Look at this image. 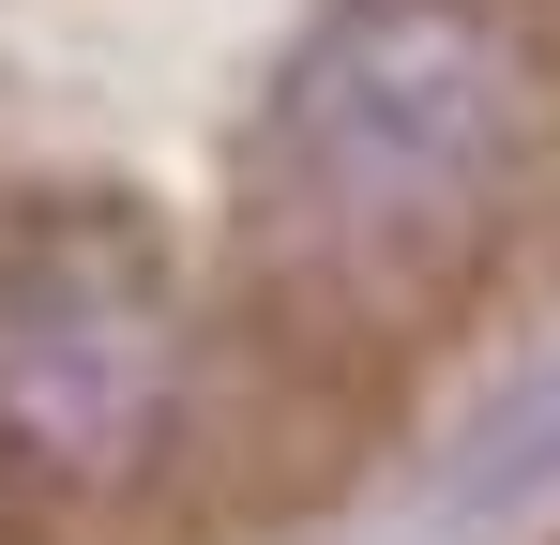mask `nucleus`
<instances>
[{
	"label": "nucleus",
	"mask_w": 560,
	"mask_h": 545,
	"mask_svg": "<svg viewBox=\"0 0 560 545\" xmlns=\"http://www.w3.org/2000/svg\"><path fill=\"white\" fill-rule=\"evenodd\" d=\"M560 182V0H318L243 121V228L303 303H440Z\"/></svg>",
	"instance_id": "1"
},
{
	"label": "nucleus",
	"mask_w": 560,
	"mask_h": 545,
	"mask_svg": "<svg viewBox=\"0 0 560 545\" xmlns=\"http://www.w3.org/2000/svg\"><path fill=\"white\" fill-rule=\"evenodd\" d=\"M197 409L183 272L106 197H0V500H121Z\"/></svg>",
	"instance_id": "2"
}]
</instances>
